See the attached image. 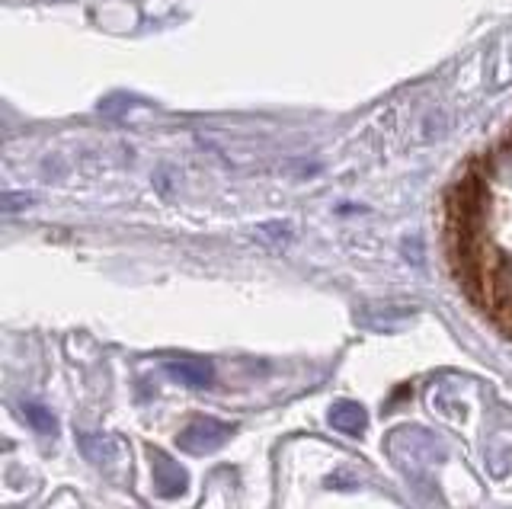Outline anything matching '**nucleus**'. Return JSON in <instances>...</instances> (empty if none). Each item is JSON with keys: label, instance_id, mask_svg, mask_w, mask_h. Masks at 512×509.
<instances>
[{"label": "nucleus", "instance_id": "obj_2", "mask_svg": "<svg viewBox=\"0 0 512 509\" xmlns=\"http://www.w3.org/2000/svg\"><path fill=\"white\" fill-rule=\"evenodd\" d=\"M151 455V471H154V490L160 493V497H180V493L189 487V474L183 465H176V461L167 455V452H160V449H148Z\"/></svg>", "mask_w": 512, "mask_h": 509}, {"label": "nucleus", "instance_id": "obj_3", "mask_svg": "<svg viewBox=\"0 0 512 509\" xmlns=\"http://www.w3.org/2000/svg\"><path fill=\"white\" fill-rule=\"evenodd\" d=\"M164 369L170 378H176L180 385L186 388H208L215 381V365L208 359H192V356H183V359H170L164 362Z\"/></svg>", "mask_w": 512, "mask_h": 509}, {"label": "nucleus", "instance_id": "obj_6", "mask_svg": "<svg viewBox=\"0 0 512 509\" xmlns=\"http://www.w3.org/2000/svg\"><path fill=\"white\" fill-rule=\"evenodd\" d=\"M23 420L36 429V433L42 436H55L58 433V420H55V413L42 407V404H23Z\"/></svg>", "mask_w": 512, "mask_h": 509}, {"label": "nucleus", "instance_id": "obj_1", "mask_svg": "<svg viewBox=\"0 0 512 509\" xmlns=\"http://www.w3.org/2000/svg\"><path fill=\"white\" fill-rule=\"evenodd\" d=\"M237 433L234 423H224L218 417H196L192 423H186L176 436V445L189 455H212L218 452L224 442Z\"/></svg>", "mask_w": 512, "mask_h": 509}, {"label": "nucleus", "instance_id": "obj_5", "mask_svg": "<svg viewBox=\"0 0 512 509\" xmlns=\"http://www.w3.org/2000/svg\"><path fill=\"white\" fill-rule=\"evenodd\" d=\"M80 452H84L93 465H109L119 452V442L112 436H80Z\"/></svg>", "mask_w": 512, "mask_h": 509}, {"label": "nucleus", "instance_id": "obj_4", "mask_svg": "<svg viewBox=\"0 0 512 509\" xmlns=\"http://www.w3.org/2000/svg\"><path fill=\"white\" fill-rule=\"evenodd\" d=\"M327 420L336 433H343V436H362L368 429V413L356 401H336L327 413Z\"/></svg>", "mask_w": 512, "mask_h": 509}]
</instances>
